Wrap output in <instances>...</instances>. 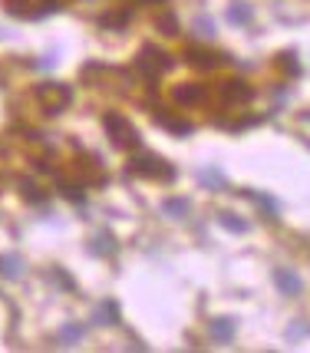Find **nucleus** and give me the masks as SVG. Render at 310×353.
I'll return each mask as SVG.
<instances>
[{
  "mask_svg": "<svg viewBox=\"0 0 310 353\" xmlns=\"http://www.w3.org/2000/svg\"><path fill=\"white\" fill-rule=\"evenodd\" d=\"M169 63L172 60L162 53V50L145 46V50L139 53V63H136V66H139V73H145L149 79H155V77H162V70H169Z\"/></svg>",
  "mask_w": 310,
  "mask_h": 353,
  "instance_id": "f257e3e1",
  "label": "nucleus"
},
{
  "mask_svg": "<svg viewBox=\"0 0 310 353\" xmlns=\"http://www.w3.org/2000/svg\"><path fill=\"white\" fill-rule=\"evenodd\" d=\"M37 99L43 103L47 112H60V109L70 103V90L60 86V83H43V86L37 90Z\"/></svg>",
  "mask_w": 310,
  "mask_h": 353,
  "instance_id": "f03ea898",
  "label": "nucleus"
},
{
  "mask_svg": "<svg viewBox=\"0 0 310 353\" xmlns=\"http://www.w3.org/2000/svg\"><path fill=\"white\" fill-rule=\"evenodd\" d=\"M3 7L14 17H43L56 7V0H3Z\"/></svg>",
  "mask_w": 310,
  "mask_h": 353,
  "instance_id": "7ed1b4c3",
  "label": "nucleus"
},
{
  "mask_svg": "<svg viewBox=\"0 0 310 353\" xmlns=\"http://www.w3.org/2000/svg\"><path fill=\"white\" fill-rule=\"evenodd\" d=\"M106 129H109V136H112V142H116L119 149H132V145L139 142V136L132 132V125L125 123L123 116H106Z\"/></svg>",
  "mask_w": 310,
  "mask_h": 353,
  "instance_id": "20e7f679",
  "label": "nucleus"
},
{
  "mask_svg": "<svg viewBox=\"0 0 310 353\" xmlns=\"http://www.w3.org/2000/svg\"><path fill=\"white\" fill-rule=\"evenodd\" d=\"M129 169L136 172V175H155V179H172V175H175L158 155H139V159H132Z\"/></svg>",
  "mask_w": 310,
  "mask_h": 353,
  "instance_id": "39448f33",
  "label": "nucleus"
},
{
  "mask_svg": "<svg viewBox=\"0 0 310 353\" xmlns=\"http://www.w3.org/2000/svg\"><path fill=\"white\" fill-rule=\"evenodd\" d=\"M221 99H225L228 106H241V103L251 99V90L241 83V79H228V83L221 86Z\"/></svg>",
  "mask_w": 310,
  "mask_h": 353,
  "instance_id": "423d86ee",
  "label": "nucleus"
},
{
  "mask_svg": "<svg viewBox=\"0 0 310 353\" xmlns=\"http://www.w3.org/2000/svg\"><path fill=\"white\" fill-rule=\"evenodd\" d=\"M205 96H208L205 86H178V90H175V103H178V106H192V103H202Z\"/></svg>",
  "mask_w": 310,
  "mask_h": 353,
  "instance_id": "0eeeda50",
  "label": "nucleus"
},
{
  "mask_svg": "<svg viewBox=\"0 0 310 353\" xmlns=\"http://www.w3.org/2000/svg\"><path fill=\"white\" fill-rule=\"evenodd\" d=\"M208 50H188V60L195 63V66H215L218 57H205Z\"/></svg>",
  "mask_w": 310,
  "mask_h": 353,
  "instance_id": "6e6552de",
  "label": "nucleus"
},
{
  "mask_svg": "<svg viewBox=\"0 0 310 353\" xmlns=\"http://www.w3.org/2000/svg\"><path fill=\"white\" fill-rule=\"evenodd\" d=\"M278 281L284 284V288H287V294H297V288H300V284H297V277H294V274H287V271H280Z\"/></svg>",
  "mask_w": 310,
  "mask_h": 353,
  "instance_id": "1a4fd4ad",
  "label": "nucleus"
}]
</instances>
